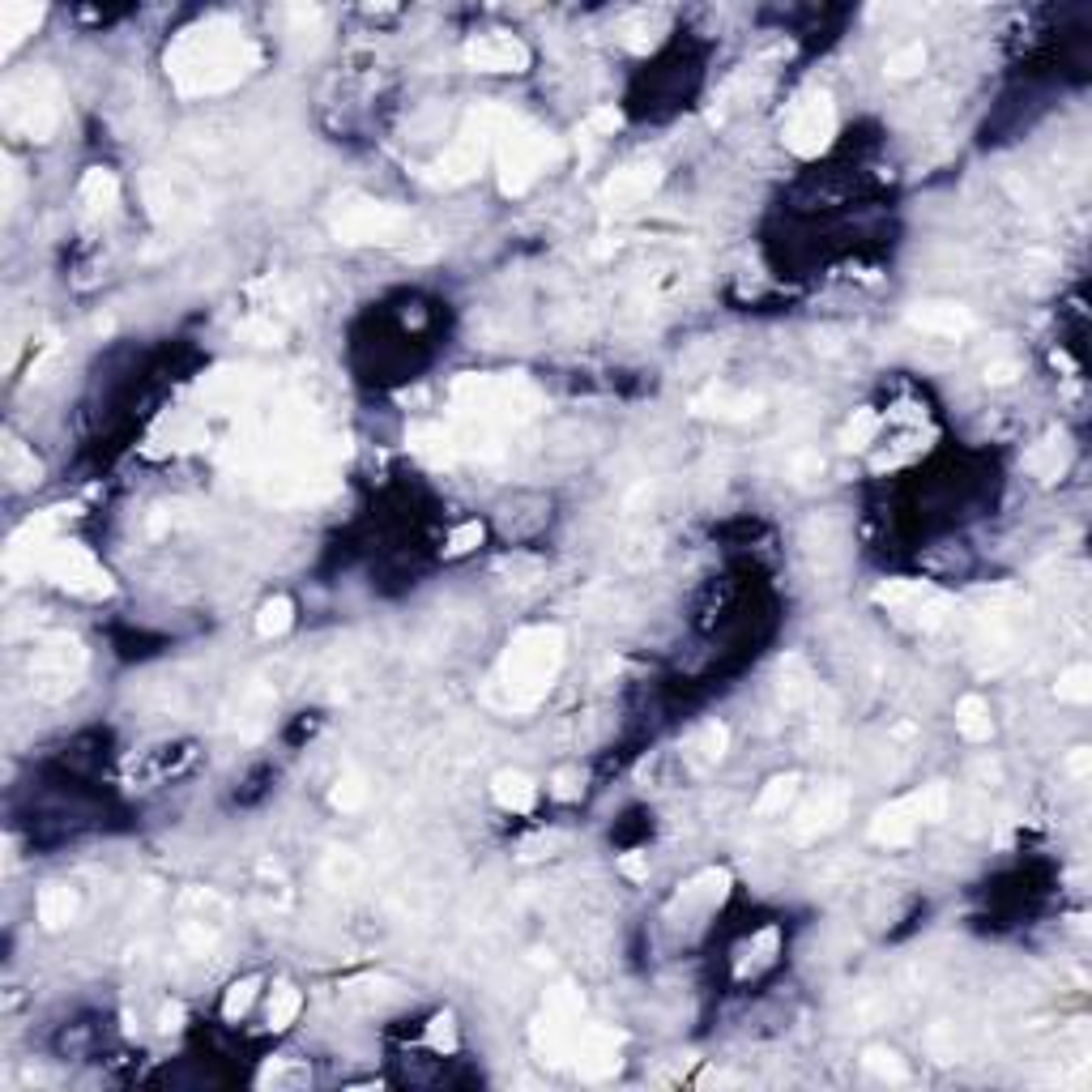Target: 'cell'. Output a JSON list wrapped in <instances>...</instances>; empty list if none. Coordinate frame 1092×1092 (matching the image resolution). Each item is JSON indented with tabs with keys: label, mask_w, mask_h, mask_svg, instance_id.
Listing matches in <instances>:
<instances>
[{
	"label": "cell",
	"mask_w": 1092,
	"mask_h": 1092,
	"mask_svg": "<svg viewBox=\"0 0 1092 1092\" xmlns=\"http://www.w3.org/2000/svg\"><path fill=\"white\" fill-rule=\"evenodd\" d=\"M256 64V51L239 35H192L179 43L171 69L184 94H210L235 86Z\"/></svg>",
	"instance_id": "cell-1"
},
{
	"label": "cell",
	"mask_w": 1092,
	"mask_h": 1092,
	"mask_svg": "<svg viewBox=\"0 0 1092 1092\" xmlns=\"http://www.w3.org/2000/svg\"><path fill=\"white\" fill-rule=\"evenodd\" d=\"M559 662H563L559 627H530L512 640V649L504 658V679H499L512 709H530V704H538L547 695Z\"/></svg>",
	"instance_id": "cell-2"
},
{
	"label": "cell",
	"mask_w": 1092,
	"mask_h": 1092,
	"mask_svg": "<svg viewBox=\"0 0 1092 1092\" xmlns=\"http://www.w3.org/2000/svg\"><path fill=\"white\" fill-rule=\"evenodd\" d=\"M555 158V142L542 137L538 128L530 124H517V120H504L495 128V163H499V184L504 192H526Z\"/></svg>",
	"instance_id": "cell-3"
},
{
	"label": "cell",
	"mask_w": 1092,
	"mask_h": 1092,
	"mask_svg": "<svg viewBox=\"0 0 1092 1092\" xmlns=\"http://www.w3.org/2000/svg\"><path fill=\"white\" fill-rule=\"evenodd\" d=\"M35 572H43L47 581H56L60 590H69V594H78V598H103V594L111 590V581H107V572L99 568V559H94L86 547L60 542V538L43 551V559H39Z\"/></svg>",
	"instance_id": "cell-4"
},
{
	"label": "cell",
	"mask_w": 1092,
	"mask_h": 1092,
	"mask_svg": "<svg viewBox=\"0 0 1092 1092\" xmlns=\"http://www.w3.org/2000/svg\"><path fill=\"white\" fill-rule=\"evenodd\" d=\"M5 120H9L14 133H26L30 142H47L56 120H60L51 78L39 73V78H26L22 86H9L5 90Z\"/></svg>",
	"instance_id": "cell-5"
},
{
	"label": "cell",
	"mask_w": 1092,
	"mask_h": 1092,
	"mask_svg": "<svg viewBox=\"0 0 1092 1092\" xmlns=\"http://www.w3.org/2000/svg\"><path fill=\"white\" fill-rule=\"evenodd\" d=\"M410 227V214L384 201H350L334 218V235L342 243H393Z\"/></svg>",
	"instance_id": "cell-6"
},
{
	"label": "cell",
	"mask_w": 1092,
	"mask_h": 1092,
	"mask_svg": "<svg viewBox=\"0 0 1092 1092\" xmlns=\"http://www.w3.org/2000/svg\"><path fill=\"white\" fill-rule=\"evenodd\" d=\"M832 133H837V107H832L828 94H807V99H798L790 107V115H786V146L794 154L815 158L832 142Z\"/></svg>",
	"instance_id": "cell-7"
},
{
	"label": "cell",
	"mask_w": 1092,
	"mask_h": 1092,
	"mask_svg": "<svg viewBox=\"0 0 1092 1092\" xmlns=\"http://www.w3.org/2000/svg\"><path fill=\"white\" fill-rule=\"evenodd\" d=\"M892 615L909 619L914 627H939L947 615H951V598L935 585H922V581H892L875 594Z\"/></svg>",
	"instance_id": "cell-8"
},
{
	"label": "cell",
	"mask_w": 1092,
	"mask_h": 1092,
	"mask_svg": "<svg viewBox=\"0 0 1092 1092\" xmlns=\"http://www.w3.org/2000/svg\"><path fill=\"white\" fill-rule=\"evenodd\" d=\"M466 64L470 69H483V73H521L530 64V51L512 35H483L466 47Z\"/></svg>",
	"instance_id": "cell-9"
},
{
	"label": "cell",
	"mask_w": 1092,
	"mask_h": 1092,
	"mask_svg": "<svg viewBox=\"0 0 1092 1092\" xmlns=\"http://www.w3.org/2000/svg\"><path fill=\"white\" fill-rule=\"evenodd\" d=\"M658 184H662L658 163H631V167H623V171H615V175L606 179L602 201H606L611 210H631V206H640V201H649L654 192H658Z\"/></svg>",
	"instance_id": "cell-10"
},
{
	"label": "cell",
	"mask_w": 1092,
	"mask_h": 1092,
	"mask_svg": "<svg viewBox=\"0 0 1092 1092\" xmlns=\"http://www.w3.org/2000/svg\"><path fill=\"white\" fill-rule=\"evenodd\" d=\"M909 325L914 329H922V334H930V338H965V334H973L978 329V320H973V312L969 307H960V303H918V307H909Z\"/></svg>",
	"instance_id": "cell-11"
},
{
	"label": "cell",
	"mask_w": 1092,
	"mask_h": 1092,
	"mask_svg": "<svg viewBox=\"0 0 1092 1092\" xmlns=\"http://www.w3.org/2000/svg\"><path fill=\"white\" fill-rule=\"evenodd\" d=\"M572 1063L585 1079H602L619 1067V1037L606 1033V1029H581L576 1037V1050H572Z\"/></svg>",
	"instance_id": "cell-12"
},
{
	"label": "cell",
	"mask_w": 1092,
	"mask_h": 1092,
	"mask_svg": "<svg viewBox=\"0 0 1092 1092\" xmlns=\"http://www.w3.org/2000/svg\"><path fill=\"white\" fill-rule=\"evenodd\" d=\"M918 828H922V819H918L914 802L901 798V802L883 807V811L871 819V841L883 845V850H901V845H909V841L918 837Z\"/></svg>",
	"instance_id": "cell-13"
},
{
	"label": "cell",
	"mask_w": 1092,
	"mask_h": 1092,
	"mask_svg": "<svg viewBox=\"0 0 1092 1092\" xmlns=\"http://www.w3.org/2000/svg\"><path fill=\"white\" fill-rule=\"evenodd\" d=\"M841 819H845V794H823V798H815L811 807H802V815H798V823H794V837H798V841L823 837V832H832Z\"/></svg>",
	"instance_id": "cell-14"
},
{
	"label": "cell",
	"mask_w": 1092,
	"mask_h": 1092,
	"mask_svg": "<svg viewBox=\"0 0 1092 1092\" xmlns=\"http://www.w3.org/2000/svg\"><path fill=\"white\" fill-rule=\"evenodd\" d=\"M35 909H39V922H43L47 930H60V926H69L73 914H78V892L51 883V887L39 892V905H35Z\"/></svg>",
	"instance_id": "cell-15"
},
{
	"label": "cell",
	"mask_w": 1092,
	"mask_h": 1092,
	"mask_svg": "<svg viewBox=\"0 0 1092 1092\" xmlns=\"http://www.w3.org/2000/svg\"><path fill=\"white\" fill-rule=\"evenodd\" d=\"M956 730H960V738H969V743H986L994 734L990 704L982 695H965L956 704Z\"/></svg>",
	"instance_id": "cell-16"
},
{
	"label": "cell",
	"mask_w": 1092,
	"mask_h": 1092,
	"mask_svg": "<svg viewBox=\"0 0 1092 1092\" xmlns=\"http://www.w3.org/2000/svg\"><path fill=\"white\" fill-rule=\"evenodd\" d=\"M78 197H82V206H90V210H111V206L120 201V179H115L111 171H103V167H90V171L82 175Z\"/></svg>",
	"instance_id": "cell-17"
},
{
	"label": "cell",
	"mask_w": 1092,
	"mask_h": 1092,
	"mask_svg": "<svg viewBox=\"0 0 1092 1092\" xmlns=\"http://www.w3.org/2000/svg\"><path fill=\"white\" fill-rule=\"evenodd\" d=\"M1067 462H1071V448H1067L1063 435H1050L1046 444H1037L1033 453H1029V470H1033L1042 483H1054V478L1067 470Z\"/></svg>",
	"instance_id": "cell-18"
},
{
	"label": "cell",
	"mask_w": 1092,
	"mask_h": 1092,
	"mask_svg": "<svg viewBox=\"0 0 1092 1092\" xmlns=\"http://www.w3.org/2000/svg\"><path fill=\"white\" fill-rule=\"evenodd\" d=\"M491 790H495L504 811H530L538 802V786L530 777H521V773H499Z\"/></svg>",
	"instance_id": "cell-19"
},
{
	"label": "cell",
	"mask_w": 1092,
	"mask_h": 1092,
	"mask_svg": "<svg viewBox=\"0 0 1092 1092\" xmlns=\"http://www.w3.org/2000/svg\"><path fill=\"white\" fill-rule=\"evenodd\" d=\"M0 457H5V478H14L18 487H26V483L39 478V462H35V453H30L26 444H18L14 435L5 440V448H0Z\"/></svg>",
	"instance_id": "cell-20"
},
{
	"label": "cell",
	"mask_w": 1092,
	"mask_h": 1092,
	"mask_svg": "<svg viewBox=\"0 0 1092 1092\" xmlns=\"http://www.w3.org/2000/svg\"><path fill=\"white\" fill-rule=\"evenodd\" d=\"M798 798V777L790 773V777H777V781H768L764 786V794H759V802H755V815H786V807Z\"/></svg>",
	"instance_id": "cell-21"
},
{
	"label": "cell",
	"mask_w": 1092,
	"mask_h": 1092,
	"mask_svg": "<svg viewBox=\"0 0 1092 1092\" xmlns=\"http://www.w3.org/2000/svg\"><path fill=\"white\" fill-rule=\"evenodd\" d=\"M39 26V9H30V5H5L0 9V30H5V51L9 47H18L22 39H26V30H35Z\"/></svg>",
	"instance_id": "cell-22"
},
{
	"label": "cell",
	"mask_w": 1092,
	"mask_h": 1092,
	"mask_svg": "<svg viewBox=\"0 0 1092 1092\" xmlns=\"http://www.w3.org/2000/svg\"><path fill=\"white\" fill-rule=\"evenodd\" d=\"M299 1011H303V994H299L295 986H278L274 999H270V1029H274V1033L291 1029Z\"/></svg>",
	"instance_id": "cell-23"
},
{
	"label": "cell",
	"mask_w": 1092,
	"mask_h": 1092,
	"mask_svg": "<svg viewBox=\"0 0 1092 1092\" xmlns=\"http://www.w3.org/2000/svg\"><path fill=\"white\" fill-rule=\"evenodd\" d=\"M291 623H295V606H291V598H274V602L261 606V615H256V631H261L265 640L291 631Z\"/></svg>",
	"instance_id": "cell-24"
},
{
	"label": "cell",
	"mask_w": 1092,
	"mask_h": 1092,
	"mask_svg": "<svg viewBox=\"0 0 1092 1092\" xmlns=\"http://www.w3.org/2000/svg\"><path fill=\"white\" fill-rule=\"evenodd\" d=\"M909 802H914V811H918L922 823H935V819H947L951 794H947V786H922L918 794H909Z\"/></svg>",
	"instance_id": "cell-25"
},
{
	"label": "cell",
	"mask_w": 1092,
	"mask_h": 1092,
	"mask_svg": "<svg viewBox=\"0 0 1092 1092\" xmlns=\"http://www.w3.org/2000/svg\"><path fill=\"white\" fill-rule=\"evenodd\" d=\"M1058 700L1067 704H1088L1092 700V670L1088 666H1071L1058 675Z\"/></svg>",
	"instance_id": "cell-26"
},
{
	"label": "cell",
	"mask_w": 1092,
	"mask_h": 1092,
	"mask_svg": "<svg viewBox=\"0 0 1092 1092\" xmlns=\"http://www.w3.org/2000/svg\"><path fill=\"white\" fill-rule=\"evenodd\" d=\"M862 1063H866V1071L879 1075V1079H892V1084H905V1079H909V1067L896 1058L892 1050H879V1046H875V1050H866Z\"/></svg>",
	"instance_id": "cell-27"
},
{
	"label": "cell",
	"mask_w": 1092,
	"mask_h": 1092,
	"mask_svg": "<svg viewBox=\"0 0 1092 1092\" xmlns=\"http://www.w3.org/2000/svg\"><path fill=\"white\" fill-rule=\"evenodd\" d=\"M922 69H926V47L922 43H909V47L887 56V78H914Z\"/></svg>",
	"instance_id": "cell-28"
},
{
	"label": "cell",
	"mask_w": 1092,
	"mask_h": 1092,
	"mask_svg": "<svg viewBox=\"0 0 1092 1092\" xmlns=\"http://www.w3.org/2000/svg\"><path fill=\"white\" fill-rule=\"evenodd\" d=\"M726 743H730V730H726L722 722H709V726H704V730L695 734V751H700L704 764L722 759V755H726Z\"/></svg>",
	"instance_id": "cell-29"
},
{
	"label": "cell",
	"mask_w": 1092,
	"mask_h": 1092,
	"mask_svg": "<svg viewBox=\"0 0 1092 1092\" xmlns=\"http://www.w3.org/2000/svg\"><path fill=\"white\" fill-rule=\"evenodd\" d=\"M875 435H879V414H875V410H858V414L850 419L841 444H845V448H866Z\"/></svg>",
	"instance_id": "cell-30"
},
{
	"label": "cell",
	"mask_w": 1092,
	"mask_h": 1092,
	"mask_svg": "<svg viewBox=\"0 0 1092 1092\" xmlns=\"http://www.w3.org/2000/svg\"><path fill=\"white\" fill-rule=\"evenodd\" d=\"M807 691H811V679H807L802 662H798V658H790V662H786V670H781V700H786V704H802V700H807Z\"/></svg>",
	"instance_id": "cell-31"
},
{
	"label": "cell",
	"mask_w": 1092,
	"mask_h": 1092,
	"mask_svg": "<svg viewBox=\"0 0 1092 1092\" xmlns=\"http://www.w3.org/2000/svg\"><path fill=\"white\" fill-rule=\"evenodd\" d=\"M256 986H261V978H243V982H235V986L227 990V999H222V1015H227V1020H239V1015L252 1007Z\"/></svg>",
	"instance_id": "cell-32"
},
{
	"label": "cell",
	"mask_w": 1092,
	"mask_h": 1092,
	"mask_svg": "<svg viewBox=\"0 0 1092 1092\" xmlns=\"http://www.w3.org/2000/svg\"><path fill=\"white\" fill-rule=\"evenodd\" d=\"M363 798H367L363 777H342V781L334 786V807H338V811H359Z\"/></svg>",
	"instance_id": "cell-33"
},
{
	"label": "cell",
	"mask_w": 1092,
	"mask_h": 1092,
	"mask_svg": "<svg viewBox=\"0 0 1092 1092\" xmlns=\"http://www.w3.org/2000/svg\"><path fill=\"white\" fill-rule=\"evenodd\" d=\"M478 542H483V526L470 521V526H462L453 538H448V551H453V555H466V551H474Z\"/></svg>",
	"instance_id": "cell-34"
},
{
	"label": "cell",
	"mask_w": 1092,
	"mask_h": 1092,
	"mask_svg": "<svg viewBox=\"0 0 1092 1092\" xmlns=\"http://www.w3.org/2000/svg\"><path fill=\"white\" fill-rule=\"evenodd\" d=\"M1015 376H1020V367H1015L1011 359H1003V363H990V367H986V380H990V384H1011Z\"/></svg>",
	"instance_id": "cell-35"
},
{
	"label": "cell",
	"mask_w": 1092,
	"mask_h": 1092,
	"mask_svg": "<svg viewBox=\"0 0 1092 1092\" xmlns=\"http://www.w3.org/2000/svg\"><path fill=\"white\" fill-rule=\"evenodd\" d=\"M1067 773H1075V777H1084V773H1088V751H1084V747H1079V751L1067 759Z\"/></svg>",
	"instance_id": "cell-36"
},
{
	"label": "cell",
	"mask_w": 1092,
	"mask_h": 1092,
	"mask_svg": "<svg viewBox=\"0 0 1092 1092\" xmlns=\"http://www.w3.org/2000/svg\"><path fill=\"white\" fill-rule=\"evenodd\" d=\"M179 1020H184L179 1007H163V1029H179Z\"/></svg>",
	"instance_id": "cell-37"
}]
</instances>
